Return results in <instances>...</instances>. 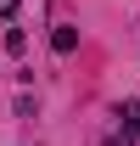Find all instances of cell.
Instances as JSON below:
<instances>
[{
  "mask_svg": "<svg viewBox=\"0 0 140 146\" xmlns=\"http://www.w3.org/2000/svg\"><path fill=\"white\" fill-rule=\"evenodd\" d=\"M51 51H56V56L79 51V28H56V34H51Z\"/></svg>",
  "mask_w": 140,
  "mask_h": 146,
  "instance_id": "2",
  "label": "cell"
},
{
  "mask_svg": "<svg viewBox=\"0 0 140 146\" xmlns=\"http://www.w3.org/2000/svg\"><path fill=\"white\" fill-rule=\"evenodd\" d=\"M17 6L22 0H0V17H17Z\"/></svg>",
  "mask_w": 140,
  "mask_h": 146,
  "instance_id": "4",
  "label": "cell"
},
{
  "mask_svg": "<svg viewBox=\"0 0 140 146\" xmlns=\"http://www.w3.org/2000/svg\"><path fill=\"white\" fill-rule=\"evenodd\" d=\"M106 146H129V141H123V135H112V141H106Z\"/></svg>",
  "mask_w": 140,
  "mask_h": 146,
  "instance_id": "5",
  "label": "cell"
},
{
  "mask_svg": "<svg viewBox=\"0 0 140 146\" xmlns=\"http://www.w3.org/2000/svg\"><path fill=\"white\" fill-rule=\"evenodd\" d=\"M118 118H123V141H140V101H123Z\"/></svg>",
  "mask_w": 140,
  "mask_h": 146,
  "instance_id": "1",
  "label": "cell"
},
{
  "mask_svg": "<svg viewBox=\"0 0 140 146\" xmlns=\"http://www.w3.org/2000/svg\"><path fill=\"white\" fill-rule=\"evenodd\" d=\"M22 45H28V39H22V28H6V51H11V56H22Z\"/></svg>",
  "mask_w": 140,
  "mask_h": 146,
  "instance_id": "3",
  "label": "cell"
}]
</instances>
